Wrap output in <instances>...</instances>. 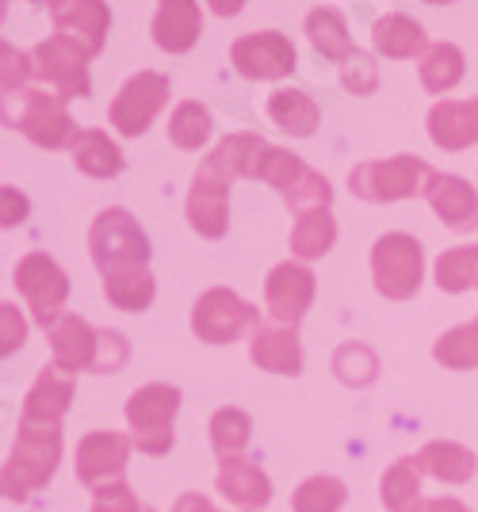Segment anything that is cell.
Instances as JSON below:
<instances>
[{
	"mask_svg": "<svg viewBox=\"0 0 478 512\" xmlns=\"http://www.w3.org/2000/svg\"><path fill=\"white\" fill-rule=\"evenodd\" d=\"M62 459V425H35L20 421L16 444L8 451V463L0 470V490L8 501H27L54 478Z\"/></svg>",
	"mask_w": 478,
	"mask_h": 512,
	"instance_id": "1",
	"label": "cell"
},
{
	"mask_svg": "<svg viewBox=\"0 0 478 512\" xmlns=\"http://www.w3.org/2000/svg\"><path fill=\"white\" fill-rule=\"evenodd\" d=\"M4 123L16 127L35 146L43 150H62L77 142V123L69 119L66 96L46 92V88H20L12 96H4Z\"/></svg>",
	"mask_w": 478,
	"mask_h": 512,
	"instance_id": "2",
	"label": "cell"
},
{
	"mask_svg": "<svg viewBox=\"0 0 478 512\" xmlns=\"http://www.w3.org/2000/svg\"><path fill=\"white\" fill-rule=\"evenodd\" d=\"M88 253H92V264L100 268V276L123 272V268H146L150 264V237L131 211L108 207L92 218Z\"/></svg>",
	"mask_w": 478,
	"mask_h": 512,
	"instance_id": "3",
	"label": "cell"
},
{
	"mask_svg": "<svg viewBox=\"0 0 478 512\" xmlns=\"http://www.w3.org/2000/svg\"><path fill=\"white\" fill-rule=\"evenodd\" d=\"M433 169L410 157V153H398V157H383V161H364L348 172V188L356 199L364 203H398V199H413V195H425Z\"/></svg>",
	"mask_w": 478,
	"mask_h": 512,
	"instance_id": "4",
	"label": "cell"
},
{
	"mask_svg": "<svg viewBox=\"0 0 478 512\" xmlns=\"http://www.w3.org/2000/svg\"><path fill=\"white\" fill-rule=\"evenodd\" d=\"M371 279H375V291L383 299L406 302L421 291V279H425V253H421V241L413 234H383L371 245Z\"/></svg>",
	"mask_w": 478,
	"mask_h": 512,
	"instance_id": "5",
	"label": "cell"
},
{
	"mask_svg": "<svg viewBox=\"0 0 478 512\" xmlns=\"http://www.w3.org/2000/svg\"><path fill=\"white\" fill-rule=\"evenodd\" d=\"M180 413V390L169 383H150L127 398L131 440L142 455H169L173 451V421Z\"/></svg>",
	"mask_w": 478,
	"mask_h": 512,
	"instance_id": "6",
	"label": "cell"
},
{
	"mask_svg": "<svg viewBox=\"0 0 478 512\" xmlns=\"http://www.w3.org/2000/svg\"><path fill=\"white\" fill-rule=\"evenodd\" d=\"M234 172L222 165L215 150L203 157V165L192 176V192H188V222L199 237L218 241L230 230V188H234Z\"/></svg>",
	"mask_w": 478,
	"mask_h": 512,
	"instance_id": "7",
	"label": "cell"
},
{
	"mask_svg": "<svg viewBox=\"0 0 478 512\" xmlns=\"http://www.w3.org/2000/svg\"><path fill=\"white\" fill-rule=\"evenodd\" d=\"M257 329H261V310L230 287H211L192 306V333L207 344H234Z\"/></svg>",
	"mask_w": 478,
	"mask_h": 512,
	"instance_id": "8",
	"label": "cell"
},
{
	"mask_svg": "<svg viewBox=\"0 0 478 512\" xmlns=\"http://www.w3.org/2000/svg\"><path fill=\"white\" fill-rule=\"evenodd\" d=\"M16 291L23 295V302L31 306L35 321L50 329L54 321L66 314V299H69V276L62 272V264L46 253H27L16 264Z\"/></svg>",
	"mask_w": 478,
	"mask_h": 512,
	"instance_id": "9",
	"label": "cell"
},
{
	"mask_svg": "<svg viewBox=\"0 0 478 512\" xmlns=\"http://www.w3.org/2000/svg\"><path fill=\"white\" fill-rule=\"evenodd\" d=\"M169 77L165 73H157V69H142V73H134L127 85L115 92V100H111V127L119 130L123 138H138V134H146L150 123L161 115V107L169 104Z\"/></svg>",
	"mask_w": 478,
	"mask_h": 512,
	"instance_id": "10",
	"label": "cell"
},
{
	"mask_svg": "<svg viewBox=\"0 0 478 512\" xmlns=\"http://www.w3.org/2000/svg\"><path fill=\"white\" fill-rule=\"evenodd\" d=\"M50 20H54V39L81 50L88 62L108 43L111 8L104 0H54Z\"/></svg>",
	"mask_w": 478,
	"mask_h": 512,
	"instance_id": "11",
	"label": "cell"
},
{
	"mask_svg": "<svg viewBox=\"0 0 478 512\" xmlns=\"http://www.w3.org/2000/svg\"><path fill=\"white\" fill-rule=\"evenodd\" d=\"M230 62L245 81H280L287 73H295L299 54H295V43L280 31H253L230 46Z\"/></svg>",
	"mask_w": 478,
	"mask_h": 512,
	"instance_id": "12",
	"label": "cell"
},
{
	"mask_svg": "<svg viewBox=\"0 0 478 512\" xmlns=\"http://www.w3.org/2000/svg\"><path fill=\"white\" fill-rule=\"evenodd\" d=\"M131 448H134L131 436L111 432V428H100V432H88V436H81L77 455H73L77 482H85L88 490L108 486V482H123L127 463H131Z\"/></svg>",
	"mask_w": 478,
	"mask_h": 512,
	"instance_id": "13",
	"label": "cell"
},
{
	"mask_svg": "<svg viewBox=\"0 0 478 512\" xmlns=\"http://www.w3.org/2000/svg\"><path fill=\"white\" fill-rule=\"evenodd\" d=\"M314 295H318L314 272L299 260H283L264 279V306H268L272 321H280V325H299Z\"/></svg>",
	"mask_w": 478,
	"mask_h": 512,
	"instance_id": "14",
	"label": "cell"
},
{
	"mask_svg": "<svg viewBox=\"0 0 478 512\" xmlns=\"http://www.w3.org/2000/svg\"><path fill=\"white\" fill-rule=\"evenodd\" d=\"M31 62H35V77L46 81L58 96L66 100H85L92 92V81H88V58L81 50H73L62 39H46L31 50Z\"/></svg>",
	"mask_w": 478,
	"mask_h": 512,
	"instance_id": "15",
	"label": "cell"
},
{
	"mask_svg": "<svg viewBox=\"0 0 478 512\" xmlns=\"http://www.w3.org/2000/svg\"><path fill=\"white\" fill-rule=\"evenodd\" d=\"M425 199L436 211V218L456 230V234H471L478 226V192L471 180H463L456 172H433L425 184Z\"/></svg>",
	"mask_w": 478,
	"mask_h": 512,
	"instance_id": "16",
	"label": "cell"
},
{
	"mask_svg": "<svg viewBox=\"0 0 478 512\" xmlns=\"http://www.w3.org/2000/svg\"><path fill=\"white\" fill-rule=\"evenodd\" d=\"M77 394V375L62 371L58 363H50L39 371V379L31 383L27 398H23L20 421H35V425H62L69 413V402Z\"/></svg>",
	"mask_w": 478,
	"mask_h": 512,
	"instance_id": "17",
	"label": "cell"
},
{
	"mask_svg": "<svg viewBox=\"0 0 478 512\" xmlns=\"http://www.w3.org/2000/svg\"><path fill=\"white\" fill-rule=\"evenodd\" d=\"M153 43L165 54H188L203 35V12L199 0H161L153 12Z\"/></svg>",
	"mask_w": 478,
	"mask_h": 512,
	"instance_id": "18",
	"label": "cell"
},
{
	"mask_svg": "<svg viewBox=\"0 0 478 512\" xmlns=\"http://www.w3.org/2000/svg\"><path fill=\"white\" fill-rule=\"evenodd\" d=\"M425 127H429L433 146L448 153H463L478 146V96L475 100H440V104H433Z\"/></svg>",
	"mask_w": 478,
	"mask_h": 512,
	"instance_id": "19",
	"label": "cell"
},
{
	"mask_svg": "<svg viewBox=\"0 0 478 512\" xmlns=\"http://www.w3.org/2000/svg\"><path fill=\"white\" fill-rule=\"evenodd\" d=\"M50 352H54V363L77 375V371H92L96 367V344H100V329H92L85 318L77 314H62L50 329Z\"/></svg>",
	"mask_w": 478,
	"mask_h": 512,
	"instance_id": "20",
	"label": "cell"
},
{
	"mask_svg": "<svg viewBox=\"0 0 478 512\" xmlns=\"http://www.w3.org/2000/svg\"><path fill=\"white\" fill-rule=\"evenodd\" d=\"M249 360L268 375H299L303 371V344L295 325H261L249 341Z\"/></svg>",
	"mask_w": 478,
	"mask_h": 512,
	"instance_id": "21",
	"label": "cell"
},
{
	"mask_svg": "<svg viewBox=\"0 0 478 512\" xmlns=\"http://www.w3.org/2000/svg\"><path fill=\"white\" fill-rule=\"evenodd\" d=\"M218 493H226L234 505L241 509H264L268 501H272V482H268V474H264L253 459H245V455H226L222 463H218Z\"/></svg>",
	"mask_w": 478,
	"mask_h": 512,
	"instance_id": "22",
	"label": "cell"
},
{
	"mask_svg": "<svg viewBox=\"0 0 478 512\" xmlns=\"http://www.w3.org/2000/svg\"><path fill=\"white\" fill-rule=\"evenodd\" d=\"M417 467H421V474H429L444 486H463V482L475 478L478 459L475 451L456 444V440H429L417 451Z\"/></svg>",
	"mask_w": 478,
	"mask_h": 512,
	"instance_id": "23",
	"label": "cell"
},
{
	"mask_svg": "<svg viewBox=\"0 0 478 512\" xmlns=\"http://www.w3.org/2000/svg\"><path fill=\"white\" fill-rule=\"evenodd\" d=\"M264 111L291 138H310L318 130V123H322V107L314 104V96H306L303 88H276L268 96Z\"/></svg>",
	"mask_w": 478,
	"mask_h": 512,
	"instance_id": "24",
	"label": "cell"
},
{
	"mask_svg": "<svg viewBox=\"0 0 478 512\" xmlns=\"http://www.w3.org/2000/svg\"><path fill=\"white\" fill-rule=\"evenodd\" d=\"M69 153H73V165L85 176H92V180H111L127 165L123 150L115 146V138H108L104 130H81L77 142L69 146Z\"/></svg>",
	"mask_w": 478,
	"mask_h": 512,
	"instance_id": "25",
	"label": "cell"
},
{
	"mask_svg": "<svg viewBox=\"0 0 478 512\" xmlns=\"http://www.w3.org/2000/svg\"><path fill=\"white\" fill-rule=\"evenodd\" d=\"M104 299L123 310V314H142L150 310L157 299V279L150 268H123V272H108L104 276Z\"/></svg>",
	"mask_w": 478,
	"mask_h": 512,
	"instance_id": "26",
	"label": "cell"
},
{
	"mask_svg": "<svg viewBox=\"0 0 478 512\" xmlns=\"http://www.w3.org/2000/svg\"><path fill=\"white\" fill-rule=\"evenodd\" d=\"M371 43H375V50H379L383 58H394V62L429 50L421 23L410 20V16H398V12H394V16H383V20H375V27H371Z\"/></svg>",
	"mask_w": 478,
	"mask_h": 512,
	"instance_id": "27",
	"label": "cell"
},
{
	"mask_svg": "<svg viewBox=\"0 0 478 512\" xmlns=\"http://www.w3.org/2000/svg\"><path fill=\"white\" fill-rule=\"evenodd\" d=\"M463 65L467 62H463V50L456 43H429V50L421 54L417 73H421L425 92L444 96V92H452L463 81Z\"/></svg>",
	"mask_w": 478,
	"mask_h": 512,
	"instance_id": "28",
	"label": "cell"
},
{
	"mask_svg": "<svg viewBox=\"0 0 478 512\" xmlns=\"http://www.w3.org/2000/svg\"><path fill=\"white\" fill-rule=\"evenodd\" d=\"M306 35H310V46L326 58V62H345L348 54L356 50L352 39H348L345 16L337 8H314L306 16Z\"/></svg>",
	"mask_w": 478,
	"mask_h": 512,
	"instance_id": "29",
	"label": "cell"
},
{
	"mask_svg": "<svg viewBox=\"0 0 478 512\" xmlns=\"http://www.w3.org/2000/svg\"><path fill=\"white\" fill-rule=\"evenodd\" d=\"M211 111L199 104V100H184V104L173 107V115H169V142H173L176 150L184 153H196L207 146V138H211Z\"/></svg>",
	"mask_w": 478,
	"mask_h": 512,
	"instance_id": "30",
	"label": "cell"
},
{
	"mask_svg": "<svg viewBox=\"0 0 478 512\" xmlns=\"http://www.w3.org/2000/svg\"><path fill=\"white\" fill-rule=\"evenodd\" d=\"M379 497L387 512H413L421 505V467L417 459H398L379 482Z\"/></svg>",
	"mask_w": 478,
	"mask_h": 512,
	"instance_id": "31",
	"label": "cell"
},
{
	"mask_svg": "<svg viewBox=\"0 0 478 512\" xmlns=\"http://www.w3.org/2000/svg\"><path fill=\"white\" fill-rule=\"evenodd\" d=\"M337 241V222L329 211H306L299 214L295 230H291V253L299 260H318L326 256Z\"/></svg>",
	"mask_w": 478,
	"mask_h": 512,
	"instance_id": "32",
	"label": "cell"
},
{
	"mask_svg": "<svg viewBox=\"0 0 478 512\" xmlns=\"http://www.w3.org/2000/svg\"><path fill=\"white\" fill-rule=\"evenodd\" d=\"M436 287L448 295H463L478 287V245H456L444 249L436 260Z\"/></svg>",
	"mask_w": 478,
	"mask_h": 512,
	"instance_id": "33",
	"label": "cell"
},
{
	"mask_svg": "<svg viewBox=\"0 0 478 512\" xmlns=\"http://www.w3.org/2000/svg\"><path fill=\"white\" fill-rule=\"evenodd\" d=\"M333 375L352 390H364L379 379V356L364 341H345L333 352Z\"/></svg>",
	"mask_w": 478,
	"mask_h": 512,
	"instance_id": "34",
	"label": "cell"
},
{
	"mask_svg": "<svg viewBox=\"0 0 478 512\" xmlns=\"http://www.w3.org/2000/svg\"><path fill=\"white\" fill-rule=\"evenodd\" d=\"M433 360L444 363L448 371H471V367H478V318L440 333L433 344Z\"/></svg>",
	"mask_w": 478,
	"mask_h": 512,
	"instance_id": "35",
	"label": "cell"
},
{
	"mask_svg": "<svg viewBox=\"0 0 478 512\" xmlns=\"http://www.w3.org/2000/svg\"><path fill=\"white\" fill-rule=\"evenodd\" d=\"M215 153L222 157V165L234 172L238 180L241 176L257 180L264 153H268V142H264L261 134H230V138H222V142H218Z\"/></svg>",
	"mask_w": 478,
	"mask_h": 512,
	"instance_id": "36",
	"label": "cell"
},
{
	"mask_svg": "<svg viewBox=\"0 0 478 512\" xmlns=\"http://www.w3.org/2000/svg\"><path fill=\"white\" fill-rule=\"evenodd\" d=\"M345 497H348V490L341 478H333V474H314V478H306L303 486L295 490L291 509L295 512H341Z\"/></svg>",
	"mask_w": 478,
	"mask_h": 512,
	"instance_id": "37",
	"label": "cell"
},
{
	"mask_svg": "<svg viewBox=\"0 0 478 512\" xmlns=\"http://www.w3.org/2000/svg\"><path fill=\"white\" fill-rule=\"evenodd\" d=\"M253 436V417L238 406H226L218 409L211 417V448L226 459V455H241V448L249 444Z\"/></svg>",
	"mask_w": 478,
	"mask_h": 512,
	"instance_id": "38",
	"label": "cell"
},
{
	"mask_svg": "<svg viewBox=\"0 0 478 512\" xmlns=\"http://www.w3.org/2000/svg\"><path fill=\"white\" fill-rule=\"evenodd\" d=\"M310 169V165H303L299 157L291 150H280V146H268V153H264L261 161V172H257V180H264V184H272L280 195H291V188L303 180V172Z\"/></svg>",
	"mask_w": 478,
	"mask_h": 512,
	"instance_id": "39",
	"label": "cell"
},
{
	"mask_svg": "<svg viewBox=\"0 0 478 512\" xmlns=\"http://www.w3.org/2000/svg\"><path fill=\"white\" fill-rule=\"evenodd\" d=\"M341 85L352 96H371L379 88V65H375V58L364 54V50H352L345 62H341Z\"/></svg>",
	"mask_w": 478,
	"mask_h": 512,
	"instance_id": "40",
	"label": "cell"
},
{
	"mask_svg": "<svg viewBox=\"0 0 478 512\" xmlns=\"http://www.w3.org/2000/svg\"><path fill=\"white\" fill-rule=\"evenodd\" d=\"M131 360V344L123 333H115V329H100V344H96V367L92 371H100V375H115V371H123Z\"/></svg>",
	"mask_w": 478,
	"mask_h": 512,
	"instance_id": "41",
	"label": "cell"
},
{
	"mask_svg": "<svg viewBox=\"0 0 478 512\" xmlns=\"http://www.w3.org/2000/svg\"><path fill=\"white\" fill-rule=\"evenodd\" d=\"M88 512H146L138 505V497L127 482H108L92 490V509Z\"/></svg>",
	"mask_w": 478,
	"mask_h": 512,
	"instance_id": "42",
	"label": "cell"
},
{
	"mask_svg": "<svg viewBox=\"0 0 478 512\" xmlns=\"http://www.w3.org/2000/svg\"><path fill=\"white\" fill-rule=\"evenodd\" d=\"M0 58H4L0 88H4V96H12V92H20L27 85V77L35 73V62H31V54H20V50H12L8 43L0 46Z\"/></svg>",
	"mask_w": 478,
	"mask_h": 512,
	"instance_id": "43",
	"label": "cell"
},
{
	"mask_svg": "<svg viewBox=\"0 0 478 512\" xmlns=\"http://www.w3.org/2000/svg\"><path fill=\"white\" fill-rule=\"evenodd\" d=\"M0 337H4V344H0V352H4V356H12V352L27 341V321L20 318V310H16L12 302H4V306H0Z\"/></svg>",
	"mask_w": 478,
	"mask_h": 512,
	"instance_id": "44",
	"label": "cell"
},
{
	"mask_svg": "<svg viewBox=\"0 0 478 512\" xmlns=\"http://www.w3.org/2000/svg\"><path fill=\"white\" fill-rule=\"evenodd\" d=\"M27 211H31L27 195H20L12 184H4V188H0V226H4V230L20 226L23 218H27Z\"/></svg>",
	"mask_w": 478,
	"mask_h": 512,
	"instance_id": "45",
	"label": "cell"
},
{
	"mask_svg": "<svg viewBox=\"0 0 478 512\" xmlns=\"http://www.w3.org/2000/svg\"><path fill=\"white\" fill-rule=\"evenodd\" d=\"M173 512H218V509H215V501L203 497V493H180L173 501Z\"/></svg>",
	"mask_w": 478,
	"mask_h": 512,
	"instance_id": "46",
	"label": "cell"
},
{
	"mask_svg": "<svg viewBox=\"0 0 478 512\" xmlns=\"http://www.w3.org/2000/svg\"><path fill=\"white\" fill-rule=\"evenodd\" d=\"M413 512H471L463 501H456V497H433V501H421Z\"/></svg>",
	"mask_w": 478,
	"mask_h": 512,
	"instance_id": "47",
	"label": "cell"
},
{
	"mask_svg": "<svg viewBox=\"0 0 478 512\" xmlns=\"http://www.w3.org/2000/svg\"><path fill=\"white\" fill-rule=\"evenodd\" d=\"M211 4V12L222 16V20H230V16H238L241 8H245V0H207Z\"/></svg>",
	"mask_w": 478,
	"mask_h": 512,
	"instance_id": "48",
	"label": "cell"
},
{
	"mask_svg": "<svg viewBox=\"0 0 478 512\" xmlns=\"http://www.w3.org/2000/svg\"><path fill=\"white\" fill-rule=\"evenodd\" d=\"M425 4H436V8H440V4H456V0H425Z\"/></svg>",
	"mask_w": 478,
	"mask_h": 512,
	"instance_id": "49",
	"label": "cell"
},
{
	"mask_svg": "<svg viewBox=\"0 0 478 512\" xmlns=\"http://www.w3.org/2000/svg\"><path fill=\"white\" fill-rule=\"evenodd\" d=\"M35 4H46V8H50V4H54V0H35Z\"/></svg>",
	"mask_w": 478,
	"mask_h": 512,
	"instance_id": "50",
	"label": "cell"
},
{
	"mask_svg": "<svg viewBox=\"0 0 478 512\" xmlns=\"http://www.w3.org/2000/svg\"><path fill=\"white\" fill-rule=\"evenodd\" d=\"M146 512H153V509H146Z\"/></svg>",
	"mask_w": 478,
	"mask_h": 512,
	"instance_id": "51",
	"label": "cell"
}]
</instances>
